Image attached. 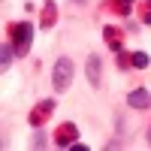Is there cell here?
Wrapping results in <instances>:
<instances>
[{"label": "cell", "instance_id": "15", "mask_svg": "<svg viewBox=\"0 0 151 151\" xmlns=\"http://www.w3.org/2000/svg\"><path fill=\"white\" fill-rule=\"evenodd\" d=\"M70 151H88V145H82V142H73V145H70Z\"/></svg>", "mask_w": 151, "mask_h": 151}, {"label": "cell", "instance_id": "6", "mask_svg": "<svg viewBox=\"0 0 151 151\" xmlns=\"http://www.w3.org/2000/svg\"><path fill=\"white\" fill-rule=\"evenodd\" d=\"M103 40H106V45L112 48V52H121L124 48V30L115 27V24H106L103 27Z\"/></svg>", "mask_w": 151, "mask_h": 151}, {"label": "cell", "instance_id": "7", "mask_svg": "<svg viewBox=\"0 0 151 151\" xmlns=\"http://www.w3.org/2000/svg\"><path fill=\"white\" fill-rule=\"evenodd\" d=\"M127 106L130 109H151V94L145 91V88H133V91L127 94Z\"/></svg>", "mask_w": 151, "mask_h": 151}, {"label": "cell", "instance_id": "13", "mask_svg": "<svg viewBox=\"0 0 151 151\" xmlns=\"http://www.w3.org/2000/svg\"><path fill=\"white\" fill-rule=\"evenodd\" d=\"M148 64H151V60H148L145 52H133V70H145Z\"/></svg>", "mask_w": 151, "mask_h": 151}, {"label": "cell", "instance_id": "5", "mask_svg": "<svg viewBox=\"0 0 151 151\" xmlns=\"http://www.w3.org/2000/svg\"><path fill=\"white\" fill-rule=\"evenodd\" d=\"M85 76H88V85L100 88V82H103V60H100V55H88V64H85Z\"/></svg>", "mask_w": 151, "mask_h": 151}, {"label": "cell", "instance_id": "9", "mask_svg": "<svg viewBox=\"0 0 151 151\" xmlns=\"http://www.w3.org/2000/svg\"><path fill=\"white\" fill-rule=\"evenodd\" d=\"M133 6H136V0H103V9L106 12H112V15H124V18L133 12Z\"/></svg>", "mask_w": 151, "mask_h": 151}, {"label": "cell", "instance_id": "16", "mask_svg": "<svg viewBox=\"0 0 151 151\" xmlns=\"http://www.w3.org/2000/svg\"><path fill=\"white\" fill-rule=\"evenodd\" d=\"M73 3H79V6H85V3H88V0H73Z\"/></svg>", "mask_w": 151, "mask_h": 151}, {"label": "cell", "instance_id": "14", "mask_svg": "<svg viewBox=\"0 0 151 151\" xmlns=\"http://www.w3.org/2000/svg\"><path fill=\"white\" fill-rule=\"evenodd\" d=\"M45 145V133H36V139H33V148H42Z\"/></svg>", "mask_w": 151, "mask_h": 151}, {"label": "cell", "instance_id": "8", "mask_svg": "<svg viewBox=\"0 0 151 151\" xmlns=\"http://www.w3.org/2000/svg\"><path fill=\"white\" fill-rule=\"evenodd\" d=\"M55 21H58V3H55V0H45V3H42V12H40V27H42V30H52Z\"/></svg>", "mask_w": 151, "mask_h": 151}, {"label": "cell", "instance_id": "1", "mask_svg": "<svg viewBox=\"0 0 151 151\" xmlns=\"http://www.w3.org/2000/svg\"><path fill=\"white\" fill-rule=\"evenodd\" d=\"M6 33H9V42L15 45V55H18V58L30 55V45H33V24H27V21H9Z\"/></svg>", "mask_w": 151, "mask_h": 151}, {"label": "cell", "instance_id": "12", "mask_svg": "<svg viewBox=\"0 0 151 151\" xmlns=\"http://www.w3.org/2000/svg\"><path fill=\"white\" fill-rule=\"evenodd\" d=\"M139 21L151 24V0H139Z\"/></svg>", "mask_w": 151, "mask_h": 151}, {"label": "cell", "instance_id": "10", "mask_svg": "<svg viewBox=\"0 0 151 151\" xmlns=\"http://www.w3.org/2000/svg\"><path fill=\"white\" fill-rule=\"evenodd\" d=\"M18 55H15V45H12V42H3V45H0V70H9L12 67V60H15Z\"/></svg>", "mask_w": 151, "mask_h": 151}, {"label": "cell", "instance_id": "4", "mask_svg": "<svg viewBox=\"0 0 151 151\" xmlns=\"http://www.w3.org/2000/svg\"><path fill=\"white\" fill-rule=\"evenodd\" d=\"M73 142H79V127H76L73 121H67V124H60L55 130V145L58 148H70Z\"/></svg>", "mask_w": 151, "mask_h": 151}, {"label": "cell", "instance_id": "2", "mask_svg": "<svg viewBox=\"0 0 151 151\" xmlns=\"http://www.w3.org/2000/svg\"><path fill=\"white\" fill-rule=\"evenodd\" d=\"M73 76H76V64L70 58H58L55 60V73H52V88L55 94H64L67 88L73 85Z\"/></svg>", "mask_w": 151, "mask_h": 151}, {"label": "cell", "instance_id": "11", "mask_svg": "<svg viewBox=\"0 0 151 151\" xmlns=\"http://www.w3.org/2000/svg\"><path fill=\"white\" fill-rule=\"evenodd\" d=\"M115 67H118L121 73H127V70L133 67V55H127L124 48H121V52H115Z\"/></svg>", "mask_w": 151, "mask_h": 151}, {"label": "cell", "instance_id": "17", "mask_svg": "<svg viewBox=\"0 0 151 151\" xmlns=\"http://www.w3.org/2000/svg\"><path fill=\"white\" fill-rule=\"evenodd\" d=\"M145 136H148V145H151V127H148V133H145Z\"/></svg>", "mask_w": 151, "mask_h": 151}, {"label": "cell", "instance_id": "3", "mask_svg": "<svg viewBox=\"0 0 151 151\" xmlns=\"http://www.w3.org/2000/svg\"><path fill=\"white\" fill-rule=\"evenodd\" d=\"M55 106H58V100H55V97H45L42 103H36V106L27 112V124L36 127V130H42V124L55 115Z\"/></svg>", "mask_w": 151, "mask_h": 151}]
</instances>
